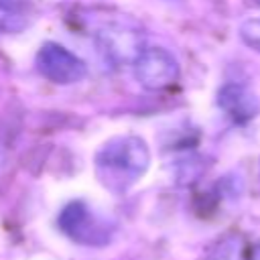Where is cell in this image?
I'll list each match as a JSON object with an SVG mask.
<instances>
[{"mask_svg":"<svg viewBox=\"0 0 260 260\" xmlns=\"http://www.w3.org/2000/svg\"><path fill=\"white\" fill-rule=\"evenodd\" d=\"M219 106L223 112L234 118L236 122H248L258 116L260 112V100L254 91H250L244 85L230 83L219 91Z\"/></svg>","mask_w":260,"mask_h":260,"instance_id":"6da1fadb","label":"cell"},{"mask_svg":"<svg viewBox=\"0 0 260 260\" xmlns=\"http://www.w3.org/2000/svg\"><path fill=\"white\" fill-rule=\"evenodd\" d=\"M240 37H242V41L250 49H254L256 53H260V18L244 20L242 26H240Z\"/></svg>","mask_w":260,"mask_h":260,"instance_id":"7a4b0ae2","label":"cell"},{"mask_svg":"<svg viewBox=\"0 0 260 260\" xmlns=\"http://www.w3.org/2000/svg\"><path fill=\"white\" fill-rule=\"evenodd\" d=\"M238 252H240V244L234 238L223 240L221 244H217V250L211 254L209 260H238Z\"/></svg>","mask_w":260,"mask_h":260,"instance_id":"3957f363","label":"cell"},{"mask_svg":"<svg viewBox=\"0 0 260 260\" xmlns=\"http://www.w3.org/2000/svg\"><path fill=\"white\" fill-rule=\"evenodd\" d=\"M250 260H260V246H256V248H254V252H252Z\"/></svg>","mask_w":260,"mask_h":260,"instance_id":"277c9868","label":"cell"},{"mask_svg":"<svg viewBox=\"0 0 260 260\" xmlns=\"http://www.w3.org/2000/svg\"><path fill=\"white\" fill-rule=\"evenodd\" d=\"M254 4H258V6H260V0H254Z\"/></svg>","mask_w":260,"mask_h":260,"instance_id":"5b68a950","label":"cell"}]
</instances>
